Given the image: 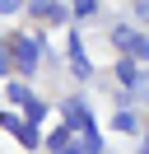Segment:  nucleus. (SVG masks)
<instances>
[{"label": "nucleus", "instance_id": "nucleus-7", "mask_svg": "<svg viewBox=\"0 0 149 154\" xmlns=\"http://www.w3.org/2000/svg\"><path fill=\"white\" fill-rule=\"evenodd\" d=\"M117 79H121V89H130V94H135V79H140V66H135V61H117Z\"/></svg>", "mask_w": 149, "mask_h": 154}, {"label": "nucleus", "instance_id": "nucleus-9", "mask_svg": "<svg viewBox=\"0 0 149 154\" xmlns=\"http://www.w3.org/2000/svg\"><path fill=\"white\" fill-rule=\"evenodd\" d=\"M112 131H140V117L121 107V112H112Z\"/></svg>", "mask_w": 149, "mask_h": 154}, {"label": "nucleus", "instance_id": "nucleus-11", "mask_svg": "<svg viewBox=\"0 0 149 154\" xmlns=\"http://www.w3.org/2000/svg\"><path fill=\"white\" fill-rule=\"evenodd\" d=\"M47 117V103H37V98H28V126H37Z\"/></svg>", "mask_w": 149, "mask_h": 154}, {"label": "nucleus", "instance_id": "nucleus-12", "mask_svg": "<svg viewBox=\"0 0 149 154\" xmlns=\"http://www.w3.org/2000/svg\"><path fill=\"white\" fill-rule=\"evenodd\" d=\"M70 10H74V14H79V19H89V14H93V10H98V0H70Z\"/></svg>", "mask_w": 149, "mask_h": 154}, {"label": "nucleus", "instance_id": "nucleus-3", "mask_svg": "<svg viewBox=\"0 0 149 154\" xmlns=\"http://www.w3.org/2000/svg\"><path fill=\"white\" fill-rule=\"evenodd\" d=\"M33 19H42V23H65L70 14H65V5H56V0H28L23 5Z\"/></svg>", "mask_w": 149, "mask_h": 154}, {"label": "nucleus", "instance_id": "nucleus-18", "mask_svg": "<svg viewBox=\"0 0 149 154\" xmlns=\"http://www.w3.org/2000/svg\"><path fill=\"white\" fill-rule=\"evenodd\" d=\"M0 117H5V103H0Z\"/></svg>", "mask_w": 149, "mask_h": 154}, {"label": "nucleus", "instance_id": "nucleus-14", "mask_svg": "<svg viewBox=\"0 0 149 154\" xmlns=\"http://www.w3.org/2000/svg\"><path fill=\"white\" fill-rule=\"evenodd\" d=\"M9 70H14V66H9V51H5V47H0V79H5V75H9Z\"/></svg>", "mask_w": 149, "mask_h": 154}, {"label": "nucleus", "instance_id": "nucleus-6", "mask_svg": "<svg viewBox=\"0 0 149 154\" xmlns=\"http://www.w3.org/2000/svg\"><path fill=\"white\" fill-rule=\"evenodd\" d=\"M70 140H74V131H70V126L51 131V135H47V154H65V149H70Z\"/></svg>", "mask_w": 149, "mask_h": 154}, {"label": "nucleus", "instance_id": "nucleus-8", "mask_svg": "<svg viewBox=\"0 0 149 154\" xmlns=\"http://www.w3.org/2000/svg\"><path fill=\"white\" fill-rule=\"evenodd\" d=\"M28 98H33V94H28V84H23V79L5 84V103H19V107H28Z\"/></svg>", "mask_w": 149, "mask_h": 154}, {"label": "nucleus", "instance_id": "nucleus-16", "mask_svg": "<svg viewBox=\"0 0 149 154\" xmlns=\"http://www.w3.org/2000/svg\"><path fill=\"white\" fill-rule=\"evenodd\" d=\"M135 19H149V0H135Z\"/></svg>", "mask_w": 149, "mask_h": 154}, {"label": "nucleus", "instance_id": "nucleus-4", "mask_svg": "<svg viewBox=\"0 0 149 154\" xmlns=\"http://www.w3.org/2000/svg\"><path fill=\"white\" fill-rule=\"evenodd\" d=\"M70 70L79 79H93V61H89V51H84V38H79V33L70 38Z\"/></svg>", "mask_w": 149, "mask_h": 154}, {"label": "nucleus", "instance_id": "nucleus-17", "mask_svg": "<svg viewBox=\"0 0 149 154\" xmlns=\"http://www.w3.org/2000/svg\"><path fill=\"white\" fill-rule=\"evenodd\" d=\"M140 154H149V131H144V140H140Z\"/></svg>", "mask_w": 149, "mask_h": 154}, {"label": "nucleus", "instance_id": "nucleus-15", "mask_svg": "<svg viewBox=\"0 0 149 154\" xmlns=\"http://www.w3.org/2000/svg\"><path fill=\"white\" fill-rule=\"evenodd\" d=\"M135 94H144V98H149V70H144V75L135 79Z\"/></svg>", "mask_w": 149, "mask_h": 154}, {"label": "nucleus", "instance_id": "nucleus-13", "mask_svg": "<svg viewBox=\"0 0 149 154\" xmlns=\"http://www.w3.org/2000/svg\"><path fill=\"white\" fill-rule=\"evenodd\" d=\"M23 10V0H0V14H19Z\"/></svg>", "mask_w": 149, "mask_h": 154}, {"label": "nucleus", "instance_id": "nucleus-5", "mask_svg": "<svg viewBox=\"0 0 149 154\" xmlns=\"http://www.w3.org/2000/svg\"><path fill=\"white\" fill-rule=\"evenodd\" d=\"M135 38H140V33L130 28V23H117V28H112V47H117V51H130Z\"/></svg>", "mask_w": 149, "mask_h": 154}, {"label": "nucleus", "instance_id": "nucleus-10", "mask_svg": "<svg viewBox=\"0 0 149 154\" xmlns=\"http://www.w3.org/2000/svg\"><path fill=\"white\" fill-rule=\"evenodd\" d=\"M19 140H23V149H37V140H42V135H37V126H28V122H19Z\"/></svg>", "mask_w": 149, "mask_h": 154}, {"label": "nucleus", "instance_id": "nucleus-1", "mask_svg": "<svg viewBox=\"0 0 149 154\" xmlns=\"http://www.w3.org/2000/svg\"><path fill=\"white\" fill-rule=\"evenodd\" d=\"M9 66H19V75H33L37 70V61H42V42L37 38H28V33H19V38H9Z\"/></svg>", "mask_w": 149, "mask_h": 154}, {"label": "nucleus", "instance_id": "nucleus-2", "mask_svg": "<svg viewBox=\"0 0 149 154\" xmlns=\"http://www.w3.org/2000/svg\"><path fill=\"white\" fill-rule=\"evenodd\" d=\"M61 112H65V126H70V131H79V135L93 131V112H89V103H84V98H70Z\"/></svg>", "mask_w": 149, "mask_h": 154}]
</instances>
